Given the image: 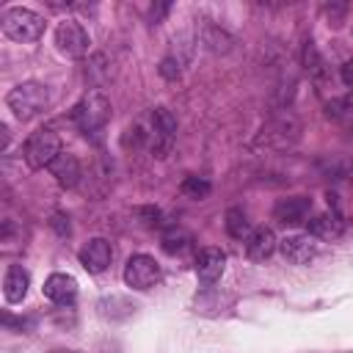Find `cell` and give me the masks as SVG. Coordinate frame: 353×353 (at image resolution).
<instances>
[{
    "mask_svg": "<svg viewBox=\"0 0 353 353\" xmlns=\"http://www.w3.org/2000/svg\"><path fill=\"white\" fill-rule=\"evenodd\" d=\"M6 105H8V110H11L19 121H28V119L39 116V113L50 105V91H47V85L28 80V83L14 85V88L6 94Z\"/></svg>",
    "mask_w": 353,
    "mask_h": 353,
    "instance_id": "obj_1",
    "label": "cell"
},
{
    "mask_svg": "<svg viewBox=\"0 0 353 353\" xmlns=\"http://www.w3.org/2000/svg\"><path fill=\"white\" fill-rule=\"evenodd\" d=\"M0 28H3V33H6L11 41L28 44V41H39V39H41V33H44V19H41V14H36V11H30V8L14 6V8H6V11H3Z\"/></svg>",
    "mask_w": 353,
    "mask_h": 353,
    "instance_id": "obj_2",
    "label": "cell"
},
{
    "mask_svg": "<svg viewBox=\"0 0 353 353\" xmlns=\"http://www.w3.org/2000/svg\"><path fill=\"white\" fill-rule=\"evenodd\" d=\"M58 154H61V138L50 127L30 132L25 141V149H22V157L30 168H50Z\"/></svg>",
    "mask_w": 353,
    "mask_h": 353,
    "instance_id": "obj_3",
    "label": "cell"
},
{
    "mask_svg": "<svg viewBox=\"0 0 353 353\" xmlns=\"http://www.w3.org/2000/svg\"><path fill=\"white\" fill-rule=\"evenodd\" d=\"M108 119H110V99H108L102 91H88V94L72 108V121H74L83 132L99 130Z\"/></svg>",
    "mask_w": 353,
    "mask_h": 353,
    "instance_id": "obj_4",
    "label": "cell"
},
{
    "mask_svg": "<svg viewBox=\"0 0 353 353\" xmlns=\"http://www.w3.org/2000/svg\"><path fill=\"white\" fill-rule=\"evenodd\" d=\"M160 279H163V270H160V265L154 262V256H149V254H135V256H130L127 265H124V281H127V287H132V290L146 292V290H152Z\"/></svg>",
    "mask_w": 353,
    "mask_h": 353,
    "instance_id": "obj_5",
    "label": "cell"
},
{
    "mask_svg": "<svg viewBox=\"0 0 353 353\" xmlns=\"http://www.w3.org/2000/svg\"><path fill=\"white\" fill-rule=\"evenodd\" d=\"M88 44H91V39H88V33H85V28L80 22L66 19V22H61L55 28V47H58L61 55H66V58H83L88 52Z\"/></svg>",
    "mask_w": 353,
    "mask_h": 353,
    "instance_id": "obj_6",
    "label": "cell"
},
{
    "mask_svg": "<svg viewBox=\"0 0 353 353\" xmlns=\"http://www.w3.org/2000/svg\"><path fill=\"white\" fill-rule=\"evenodd\" d=\"M174 138H176V119L171 116L168 108H154L152 110V152L157 157H165Z\"/></svg>",
    "mask_w": 353,
    "mask_h": 353,
    "instance_id": "obj_7",
    "label": "cell"
},
{
    "mask_svg": "<svg viewBox=\"0 0 353 353\" xmlns=\"http://www.w3.org/2000/svg\"><path fill=\"white\" fill-rule=\"evenodd\" d=\"M223 268H226V254L215 245H207L196 254V262H193V270H196V279L201 284H212L223 276Z\"/></svg>",
    "mask_w": 353,
    "mask_h": 353,
    "instance_id": "obj_8",
    "label": "cell"
},
{
    "mask_svg": "<svg viewBox=\"0 0 353 353\" xmlns=\"http://www.w3.org/2000/svg\"><path fill=\"white\" fill-rule=\"evenodd\" d=\"M279 251L287 262L292 265H303L309 259H314L317 254V237H312L309 232L306 234H287L284 240H279Z\"/></svg>",
    "mask_w": 353,
    "mask_h": 353,
    "instance_id": "obj_9",
    "label": "cell"
},
{
    "mask_svg": "<svg viewBox=\"0 0 353 353\" xmlns=\"http://www.w3.org/2000/svg\"><path fill=\"white\" fill-rule=\"evenodd\" d=\"M77 259H80V265H83L88 273H102V270H108V265H110V259H113V245H110L105 237H94V240H88V243L80 248Z\"/></svg>",
    "mask_w": 353,
    "mask_h": 353,
    "instance_id": "obj_10",
    "label": "cell"
},
{
    "mask_svg": "<svg viewBox=\"0 0 353 353\" xmlns=\"http://www.w3.org/2000/svg\"><path fill=\"white\" fill-rule=\"evenodd\" d=\"M309 212H312V199L309 196H290V199H281L273 207V218L281 221L284 226L306 223L309 221Z\"/></svg>",
    "mask_w": 353,
    "mask_h": 353,
    "instance_id": "obj_11",
    "label": "cell"
},
{
    "mask_svg": "<svg viewBox=\"0 0 353 353\" xmlns=\"http://www.w3.org/2000/svg\"><path fill=\"white\" fill-rule=\"evenodd\" d=\"M276 248H279V240H276L273 229H268V226H256V229L245 237V254H248V259H254V262H265L268 256H273Z\"/></svg>",
    "mask_w": 353,
    "mask_h": 353,
    "instance_id": "obj_12",
    "label": "cell"
},
{
    "mask_svg": "<svg viewBox=\"0 0 353 353\" xmlns=\"http://www.w3.org/2000/svg\"><path fill=\"white\" fill-rule=\"evenodd\" d=\"M44 295L52 301V303H72L74 295H77V281L69 276V273H52L47 276L44 281Z\"/></svg>",
    "mask_w": 353,
    "mask_h": 353,
    "instance_id": "obj_13",
    "label": "cell"
},
{
    "mask_svg": "<svg viewBox=\"0 0 353 353\" xmlns=\"http://www.w3.org/2000/svg\"><path fill=\"white\" fill-rule=\"evenodd\" d=\"M28 287H30V276L22 265H8L6 276H3V295L8 303H19L25 295H28Z\"/></svg>",
    "mask_w": 353,
    "mask_h": 353,
    "instance_id": "obj_14",
    "label": "cell"
},
{
    "mask_svg": "<svg viewBox=\"0 0 353 353\" xmlns=\"http://www.w3.org/2000/svg\"><path fill=\"white\" fill-rule=\"evenodd\" d=\"M50 174L55 176V182H58L61 188H74V185L80 182V163H77V157H74V154L61 152V154L52 160Z\"/></svg>",
    "mask_w": 353,
    "mask_h": 353,
    "instance_id": "obj_15",
    "label": "cell"
},
{
    "mask_svg": "<svg viewBox=\"0 0 353 353\" xmlns=\"http://www.w3.org/2000/svg\"><path fill=\"white\" fill-rule=\"evenodd\" d=\"M309 223V234L317 240H336L345 232V223L339 218V212H320L314 218L306 221Z\"/></svg>",
    "mask_w": 353,
    "mask_h": 353,
    "instance_id": "obj_16",
    "label": "cell"
},
{
    "mask_svg": "<svg viewBox=\"0 0 353 353\" xmlns=\"http://www.w3.org/2000/svg\"><path fill=\"white\" fill-rule=\"evenodd\" d=\"M226 232H229L234 240H245L254 229H251V221L245 218V212L237 210V207H232V210L226 212Z\"/></svg>",
    "mask_w": 353,
    "mask_h": 353,
    "instance_id": "obj_17",
    "label": "cell"
},
{
    "mask_svg": "<svg viewBox=\"0 0 353 353\" xmlns=\"http://www.w3.org/2000/svg\"><path fill=\"white\" fill-rule=\"evenodd\" d=\"M190 243H193V237L185 229H176V226L163 234V251L165 254H185L190 248Z\"/></svg>",
    "mask_w": 353,
    "mask_h": 353,
    "instance_id": "obj_18",
    "label": "cell"
},
{
    "mask_svg": "<svg viewBox=\"0 0 353 353\" xmlns=\"http://www.w3.org/2000/svg\"><path fill=\"white\" fill-rule=\"evenodd\" d=\"M182 193L188 199H204V196H210V182L207 179H199V176H185Z\"/></svg>",
    "mask_w": 353,
    "mask_h": 353,
    "instance_id": "obj_19",
    "label": "cell"
},
{
    "mask_svg": "<svg viewBox=\"0 0 353 353\" xmlns=\"http://www.w3.org/2000/svg\"><path fill=\"white\" fill-rule=\"evenodd\" d=\"M328 113L342 119L345 124H353V97H345V99H336L328 105Z\"/></svg>",
    "mask_w": 353,
    "mask_h": 353,
    "instance_id": "obj_20",
    "label": "cell"
},
{
    "mask_svg": "<svg viewBox=\"0 0 353 353\" xmlns=\"http://www.w3.org/2000/svg\"><path fill=\"white\" fill-rule=\"evenodd\" d=\"M339 77H342V83H345V85H350V88H353V58H347V61L339 66Z\"/></svg>",
    "mask_w": 353,
    "mask_h": 353,
    "instance_id": "obj_21",
    "label": "cell"
},
{
    "mask_svg": "<svg viewBox=\"0 0 353 353\" xmlns=\"http://www.w3.org/2000/svg\"><path fill=\"white\" fill-rule=\"evenodd\" d=\"M160 72H163L165 77H176V74H179V69H174V61H163Z\"/></svg>",
    "mask_w": 353,
    "mask_h": 353,
    "instance_id": "obj_22",
    "label": "cell"
}]
</instances>
